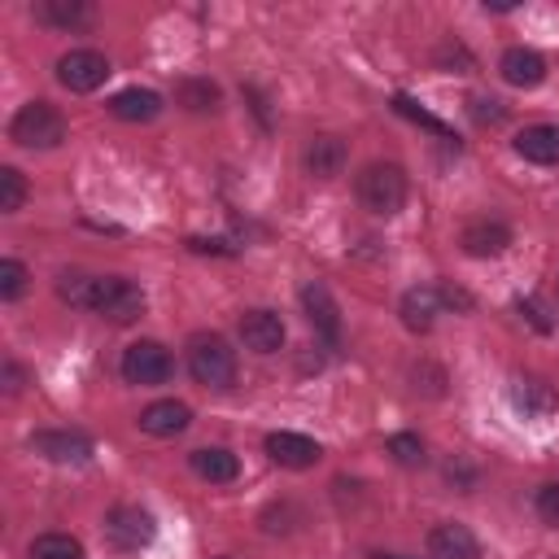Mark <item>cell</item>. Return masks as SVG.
<instances>
[{
  "label": "cell",
  "mask_w": 559,
  "mask_h": 559,
  "mask_svg": "<svg viewBox=\"0 0 559 559\" xmlns=\"http://www.w3.org/2000/svg\"><path fill=\"white\" fill-rule=\"evenodd\" d=\"M467 114H472L480 127H498V122L507 118L502 100H493V96H472V100H467Z\"/></svg>",
  "instance_id": "30"
},
{
  "label": "cell",
  "mask_w": 559,
  "mask_h": 559,
  "mask_svg": "<svg viewBox=\"0 0 559 559\" xmlns=\"http://www.w3.org/2000/svg\"><path fill=\"white\" fill-rule=\"evenodd\" d=\"M393 109H397V114H406V118H415L419 127H428V131H437L441 140H450V127H445L441 118H432L428 109H419V105H415L411 96H393Z\"/></svg>",
  "instance_id": "29"
},
{
  "label": "cell",
  "mask_w": 559,
  "mask_h": 559,
  "mask_svg": "<svg viewBox=\"0 0 559 559\" xmlns=\"http://www.w3.org/2000/svg\"><path fill=\"white\" fill-rule=\"evenodd\" d=\"M31 445L52 463H87L92 459V437L74 432V428H39L31 437Z\"/></svg>",
  "instance_id": "10"
},
{
  "label": "cell",
  "mask_w": 559,
  "mask_h": 559,
  "mask_svg": "<svg viewBox=\"0 0 559 559\" xmlns=\"http://www.w3.org/2000/svg\"><path fill=\"white\" fill-rule=\"evenodd\" d=\"M109 114L122 122H153L162 114V96L153 87H122L109 96Z\"/></svg>",
  "instance_id": "16"
},
{
  "label": "cell",
  "mask_w": 559,
  "mask_h": 559,
  "mask_svg": "<svg viewBox=\"0 0 559 559\" xmlns=\"http://www.w3.org/2000/svg\"><path fill=\"white\" fill-rule=\"evenodd\" d=\"M87 310L109 319V323H135L144 314V288L122 280V275H92V297H87Z\"/></svg>",
  "instance_id": "4"
},
{
  "label": "cell",
  "mask_w": 559,
  "mask_h": 559,
  "mask_svg": "<svg viewBox=\"0 0 559 559\" xmlns=\"http://www.w3.org/2000/svg\"><path fill=\"white\" fill-rule=\"evenodd\" d=\"M26 205V175L17 166H0V214H17Z\"/></svg>",
  "instance_id": "25"
},
{
  "label": "cell",
  "mask_w": 559,
  "mask_h": 559,
  "mask_svg": "<svg viewBox=\"0 0 559 559\" xmlns=\"http://www.w3.org/2000/svg\"><path fill=\"white\" fill-rule=\"evenodd\" d=\"M371 559H402V555H384V550H376V555H371Z\"/></svg>",
  "instance_id": "34"
},
{
  "label": "cell",
  "mask_w": 559,
  "mask_h": 559,
  "mask_svg": "<svg viewBox=\"0 0 559 559\" xmlns=\"http://www.w3.org/2000/svg\"><path fill=\"white\" fill-rule=\"evenodd\" d=\"M188 424H192V411L183 402H175V397L148 402L140 411V432H148V437H179Z\"/></svg>",
  "instance_id": "14"
},
{
  "label": "cell",
  "mask_w": 559,
  "mask_h": 559,
  "mask_svg": "<svg viewBox=\"0 0 559 559\" xmlns=\"http://www.w3.org/2000/svg\"><path fill=\"white\" fill-rule=\"evenodd\" d=\"M301 310H306V323L314 328V336H323L328 345L341 341V310H336V297L328 293L323 280L301 284Z\"/></svg>",
  "instance_id": "8"
},
{
  "label": "cell",
  "mask_w": 559,
  "mask_h": 559,
  "mask_svg": "<svg viewBox=\"0 0 559 559\" xmlns=\"http://www.w3.org/2000/svg\"><path fill=\"white\" fill-rule=\"evenodd\" d=\"M515 306H520V314H528V323H533L537 332H550V328H555V323L546 319V310H542V301H533V297H520Z\"/></svg>",
  "instance_id": "32"
},
{
  "label": "cell",
  "mask_w": 559,
  "mask_h": 559,
  "mask_svg": "<svg viewBox=\"0 0 559 559\" xmlns=\"http://www.w3.org/2000/svg\"><path fill=\"white\" fill-rule=\"evenodd\" d=\"M188 463H192V472H197L201 480H210V485H231V480L240 476V459H236L231 450H223V445H201V450L188 454Z\"/></svg>",
  "instance_id": "19"
},
{
  "label": "cell",
  "mask_w": 559,
  "mask_h": 559,
  "mask_svg": "<svg viewBox=\"0 0 559 559\" xmlns=\"http://www.w3.org/2000/svg\"><path fill=\"white\" fill-rule=\"evenodd\" d=\"M109 79V61L96 48H70L57 57V83L66 92H96Z\"/></svg>",
  "instance_id": "6"
},
{
  "label": "cell",
  "mask_w": 559,
  "mask_h": 559,
  "mask_svg": "<svg viewBox=\"0 0 559 559\" xmlns=\"http://www.w3.org/2000/svg\"><path fill=\"white\" fill-rule=\"evenodd\" d=\"M428 559H480V542L467 524L445 520L428 533Z\"/></svg>",
  "instance_id": "13"
},
{
  "label": "cell",
  "mask_w": 559,
  "mask_h": 559,
  "mask_svg": "<svg viewBox=\"0 0 559 559\" xmlns=\"http://www.w3.org/2000/svg\"><path fill=\"white\" fill-rule=\"evenodd\" d=\"M459 245H463L467 258H498L511 245V227L502 218H472L459 231Z\"/></svg>",
  "instance_id": "12"
},
{
  "label": "cell",
  "mask_w": 559,
  "mask_h": 559,
  "mask_svg": "<svg viewBox=\"0 0 559 559\" xmlns=\"http://www.w3.org/2000/svg\"><path fill=\"white\" fill-rule=\"evenodd\" d=\"M9 140L22 148H57L66 140V118L52 100H26L9 122Z\"/></svg>",
  "instance_id": "3"
},
{
  "label": "cell",
  "mask_w": 559,
  "mask_h": 559,
  "mask_svg": "<svg viewBox=\"0 0 559 559\" xmlns=\"http://www.w3.org/2000/svg\"><path fill=\"white\" fill-rule=\"evenodd\" d=\"M240 341H245V349H253V354H275V349H284V319L275 314V310H245L240 314Z\"/></svg>",
  "instance_id": "11"
},
{
  "label": "cell",
  "mask_w": 559,
  "mask_h": 559,
  "mask_svg": "<svg viewBox=\"0 0 559 559\" xmlns=\"http://www.w3.org/2000/svg\"><path fill=\"white\" fill-rule=\"evenodd\" d=\"M358 205L376 218H393L402 205H406V170L397 162H367L358 170Z\"/></svg>",
  "instance_id": "1"
},
{
  "label": "cell",
  "mask_w": 559,
  "mask_h": 559,
  "mask_svg": "<svg viewBox=\"0 0 559 559\" xmlns=\"http://www.w3.org/2000/svg\"><path fill=\"white\" fill-rule=\"evenodd\" d=\"M118 371L127 384H140V389H153V384H166L170 371H175V358L166 345L157 341H131L118 358Z\"/></svg>",
  "instance_id": "5"
},
{
  "label": "cell",
  "mask_w": 559,
  "mask_h": 559,
  "mask_svg": "<svg viewBox=\"0 0 559 559\" xmlns=\"http://www.w3.org/2000/svg\"><path fill=\"white\" fill-rule=\"evenodd\" d=\"M266 454H271V463H280V467L306 472V467H314V463L323 459V445H319L314 437H301V432L280 428V432H266Z\"/></svg>",
  "instance_id": "9"
},
{
  "label": "cell",
  "mask_w": 559,
  "mask_h": 559,
  "mask_svg": "<svg viewBox=\"0 0 559 559\" xmlns=\"http://www.w3.org/2000/svg\"><path fill=\"white\" fill-rule=\"evenodd\" d=\"M498 70H502V79L511 87H537L546 79V57L533 52V48H507L502 61H498Z\"/></svg>",
  "instance_id": "20"
},
{
  "label": "cell",
  "mask_w": 559,
  "mask_h": 559,
  "mask_svg": "<svg viewBox=\"0 0 559 559\" xmlns=\"http://www.w3.org/2000/svg\"><path fill=\"white\" fill-rule=\"evenodd\" d=\"M402 323L411 328V332H428L432 323H437V314H441V293L432 288V284H419V288H406L402 293Z\"/></svg>",
  "instance_id": "18"
},
{
  "label": "cell",
  "mask_w": 559,
  "mask_h": 559,
  "mask_svg": "<svg viewBox=\"0 0 559 559\" xmlns=\"http://www.w3.org/2000/svg\"><path fill=\"white\" fill-rule=\"evenodd\" d=\"M35 17L44 26L74 31V26H87L92 22V4L87 0H35Z\"/></svg>",
  "instance_id": "22"
},
{
  "label": "cell",
  "mask_w": 559,
  "mask_h": 559,
  "mask_svg": "<svg viewBox=\"0 0 559 559\" xmlns=\"http://www.w3.org/2000/svg\"><path fill=\"white\" fill-rule=\"evenodd\" d=\"M105 537L114 550H144L153 537H157V520L144 511V507H114L105 515Z\"/></svg>",
  "instance_id": "7"
},
{
  "label": "cell",
  "mask_w": 559,
  "mask_h": 559,
  "mask_svg": "<svg viewBox=\"0 0 559 559\" xmlns=\"http://www.w3.org/2000/svg\"><path fill=\"white\" fill-rule=\"evenodd\" d=\"M188 371L205 389H231L236 384V349L218 332H197L188 341Z\"/></svg>",
  "instance_id": "2"
},
{
  "label": "cell",
  "mask_w": 559,
  "mask_h": 559,
  "mask_svg": "<svg viewBox=\"0 0 559 559\" xmlns=\"http://www.w3.org/2000/svg\"><path fill=\"white\" fill-rule=\"evenodd\" d=\"M537 515L550 524V528H559V480H546L542 489H537Z\"/></svg>",
  "instance_id": "31"
},
{
  "label": "cell",
  "mask_w": 559,
  "mask_h": 559,
  "mask_svg": "<svg viewBox=\"0 0 559 559\" xmlns=\"http://www.w3.org/2000/svg\"><path fill=\"white\" fill-rule=\"evenodd\" d=\"M31 559H83V542L70 533H39L31 542Z\"/></svg>",
  "instance_id": "24"
},
{
  "label": "cell",
  "mask_w": 559,
  "mask_h": 559,
  "mask_svg": "<svg viewBox=\"0 0 559 559\" xmlns=\"http://www.w3.org/2000/svg\"><path fill=\"white\" fill-rule=\"evenodd\" d=\"M57 297L70 301V306H79V310H87L92 275H83V271H61V275H57Z\"/></svg>",
  "instance_id": "26"
},
{
  "label": "cell",
  "mask_w": 559,
  "mask_h": 559,
  "mask_svg": "<svg viewBox=\"0 0 559 559\" xmlns=\"http://www.w3.org/2000/svg\"><path fill=\"white\" fill-rule=\"evenodd\" d=\"M301 162H306V170H310L314 179H336V175L345 170V140H341V135H314V140L306 144Z\"/></svg>",
  "instance_id": "17"
},
{
  "label": "cell",
  "mask_w": 559,
  "mask_h": 559,
  "mask_svg": "<svg viewBox=\"0 0 559 559\" xmlns=\"http://www.w3.org/2000/svg\"><path fill=\"white\" fill-rule=\"evenodd\" d=\"M511 406L524 411V415H550L559 406V397H555V389L546 380L520 376V380H511Z\"/></svg>",
  "instance_id": "21"
},
{
  "label": "cell",
  "mask_w": 559,
  "mask_h": 559,
  "mask_svg": "<svg viewBox=\"0 0 559 559\" xmlns=\"http://www.w3.org/2000/svg\"><path fill=\"white\" fill-rule=\"evenodd\" d=\"M175 100L183 109H192V114H210V109H218V87L210 79H179Z\"/></svg>",
  "instance_id": "23"
},
{
  "label": "cell",
  "mask_w": 559,
  "mask_h": 559,
  "mask_svg": "<svg viewBox=\"0 0 559 559\" xmlns=\"http://www.w3.org/2000/svg\"><path fill=\"white\" fill-rule=\"evenodd\" d=\"M26 280H31V271L17 258H0V297L4 301H17L26 293Z\"/></svg>",
  "instance_id": "28"
},
{
  "label": "cell",
  "mask_w": 559,
  "mask_h": 559,
  "mask_svg": "<svg viewBox=\"0 0 559 559\" xmlns=\"http://www.w3.org/2000/svg\"><path fill=\"white\" fill-rule=\"evenodd\" d=\"M515 153L533 166H559V127L555 122H533L515 135Z\"/></svg>",
  "instance_id": "15"
},
{
  "label": "cell",
  "mask_w": 559,
  "mask_h": 559,
  "mask_svg": "<svg viewBox=\"0 0 559 559\" xmlns=\"http://www.w3.org/2000/svg\"><path fill=\"white\" fill-rule=\"evenodd\" d=\"M22 384H26L22 367H17L13 358H4V393H22Z\"/></svg>",
  "instance_id": "33"
},
{
  "label": "cell",
  "mask_w": 559,
  "mask_h": 559,
  "mask_svg": "<svg viewBox=\"0 0 559 559\" xmlns=\"http://www.w3.org/2000/svg\"><path fill=\"white\" fill-rule=\"evenodd\" d=\"M384 450H389L393 463H402V467H419V463H424V441H419L415 432H393V437L384 441Z\"/></svg>",
  "instance_id": "27"
}]
</instances>
